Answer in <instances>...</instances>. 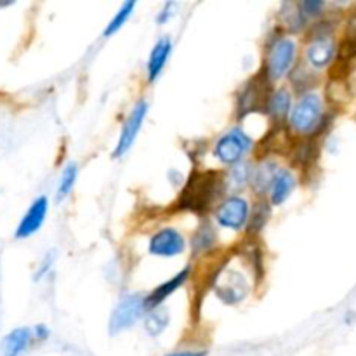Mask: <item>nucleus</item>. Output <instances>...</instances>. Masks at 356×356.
Here are the masks:
<instances>
[{
	"label": "nucleus",
	"mask_w": 356,
	"mask_h": 356,
	"mask_svg": "<svg viewBox=\"0 0 356 356\" xmlns=\"http://www.w3.org/2000/svg\"><path fill=\"white\" fill-rule=\"evenodd\" d=\"M323 124H325V106L322 96L316 92H305L292 106L289 125L298 134L315 136Z\"/></svg>",
	"instance_id": "1"
},
{
	"label": "nucleus",
	"mask_w": 356,
	"mask_h": 356,
	"mask_svg": "<svg viewBox=\"0 0 356 356\" xmlns=\"http://www.w3.org/2000/svg\"><path fill=\"white\" fill-rule=\"evenodd\" d=\"M148 308H146V296L129 294L120 299L115 309L111 312L110 323H108V332L111 336H117L122 330H127L134 325L138 320L145 318Z\"/></svg>",
	"instance_id": "2"
},
{
	"label": "nucleus",
	"mask_w": 356,
	"mask_h": 356,
	"mask_svg": "<svg viewBox=\"0 0 356 356\" xmlns=\"http://www.w3.org/2000/svg\"><path fill=\"white\" fill-rule=\"evenodd\" d=\"M298 56V45L292 38L284 37L273 42L266 58V76L270 82H278L292 70Z\"/></svg>",
	"instance_id": "3"
},
{
	"label": "nucleus",
	"mask_w": 356,
	"mask_h": 356,
	"mask_svg": "<svg viewBox=\"0 0 356 356\" xmlns=\"http://www.w3.org/2000/svg\"><path fill=\"white\" fill-rule=\"evenodd\" d=\"M250 146H252V141L247 132L243 129L235 127L218 139L214 146V156L222 165L235 167L242 163V159L249 152Z\"/></svg>",
	"instance_id": "4"
},
{
	"label": "nucleus",
	"mask_w": 356,
	"mask_h": 356,
	"mask_svg": "<svg viewBox=\"0 0 356 356\" xmlns=\"http://www.w3.org/2000/svg\"><path fill=\"white\" fill-rule=\"evenodd\" d=\"M148 110H149V104L146 99H139L138 103L132 106L131 113H129V117L125 118L124 125H122L120 136H118L117 146H115L113 159H122V156L132 148V145L136 143L139 131H141L143 127V122H145L146 115H148Z\"/></svg>",
	"instance_id": "5"
},
{
	"label": "nucleus",
	"mask_w": 356,
	"mask_h": 356,
	"mask_svg": "<svg viewBox=\"0 0 356 356\" xmlns=\"http://www.w3.org/2000/svg\"><path fill=\"white\" fill-rule=\"evenodd\" d=\"M250 214V205L240 195H232V197L225 198L216 209V221L226 229H233L238 232L249 221Z\"/></svg>",
	"instance_id": "6"
},
{
	"label": "nucleus",
	"mask_w": 356,
	"mask_h": 356,
	"mask_svg": "<svg viewBox=\"0 0 356 356\" xmlns=\"http://www.w3.org/2000/svg\"><path fill=\"white\" fill-rule=\"evenodd\" d=\"M148 250L152 256L159 257H174L179 256L186 250V240L177 229L162 228L152 235L148 243Z\"/></svg>",
	"instance_id": "7"
},
{
	"label": "nucleus",
	"mask_w": 356,
	"mask_h": 356,
	"mask_svg": "<svg viewBox=\"0 0 356 356\" xmlns=\"http://www.w3.org/2000/svg\"><path fill=\"white\" fill-rule=\"evenodd\" d=\"M47 212H49V198L47 197H38L31 202V205L28 207V211L24 212V216L21 218L19 225H17L16 236L17 240H24V238H30L31 235L38 232L44 225L45 218H47Z\"/></svg>",
	"instance_id": "8"
},
{
	"label": "nucleus",
	"mask_w": 356,
	"mask_h": 356,
	"mask_svg": "<svg viewBox=\"0 0 356 356\" xmlns=\"http://www.w3.org/2000/svg\"><path fill=\"white\" fill-rule=\"evenodd\" d=\"M336 58V42L329 33H318L306 49V59L315 70H322Z\"/></svg>",
	"instance_id": "9"
},
{
	"label": "nucleus",
	"mask_w": 356,
	"mask_h": 356,
	"mask_svg": "<svg viewBox=\"0 0 356 356\" xmlns=\"http://www.w3.org/2000/svg\"><path fill=\"white\" fill-rule=\"evenodd\" d=\"M172 52V40L170 37H162L155 45H153L152 52L146 61V79L149 83L155 82L160 75H162L163 68H165L169 56Z\"/></svg>",
	"instance_id": "10"
},
{
	"label": "nucleus",
	"mask_w": 356,
	"mask_h": 356,
	"mask_svg": "<svg viewBox=\"0 0 356 356\" xmlns=\"http://www.w3.org/2000/svg\"><path fill=\"white\" fill-rule=\"evenodd\" d=\"M188 277H190V268H184V270H181L179 273L174 275L170 280L163 282V284H160L159 287L153 289L152 294L146 296V308H148V312H152V309L155 308H160V305H162L167 298H170L177 289L183 287L184 282L188 280Z\"/></svg>",
	"instance_id": "11"
},
{
	"label": "nucleus",
	"mask_w": 356,
	"mask_h": 356,
	"mask_svg": "<svg viewBox=\"0 0 356 356\" xmlns=\"http://www.w3.org/2000/svg\"><path fill=\"white\" fill-rule=\"evenodd\" d=\"M33 341V330L19 327L7 334L0 344V356H21Z\"/></svg>",
	"instance_id": "12"
},
{
	"label": "nucleus",
	"mask_w": 356,
	"mask_h": 356,
	"mask_svg": "<svg viewBox=\"0 0 356 356\" xmlns=\"http://www.w3.org/2000/svg\"><path fill=\"white\" fill-rule=\"evenodd\" d=\"M296 188V177L291 170L278 169L273 177V183L270 188V202L271 205H282Z\"/></svg>",
	"instance_id": "13"
},
{
	"label": "nucleus",
	"mask_w": 356,
	"mask_h": 356,
	"mask_svg": "<svg viewBox=\"0 0 356 356\" xmlns=\"http://www.w3.org/2000/svg\"><path fill=\"white\" fill-rule=\"evenodd\" d=\"M292 111V96L287 89H278L268 97V113L277 120L289 118Z\"/></svg>",
	"instance_id": "14"
},
{
	"label": "nucleus",
	"mask_w": 356,
	"mask_h": 356,
	"mask_svg": "<svg viewBox=\"0 0 356 356\" xmlns=\"http://www.w3.org/2000/svg\"><path fill=\"white\" fill-rule=\"evenodd\" d=\"M169 325V312L165 308H155L146 313L145 329L149 336H160Z\"/></svg>",
	"instance_id": "15"
},
{
	"label": "nucleus",
	"mask_w": 356,
	"mask_h": 356,
	"mask_svg": "<svg viewBox=\"0 0 356 356\" xmlns=\"http://www.w3.org/2000/svg\"><path fill=\"white\" fill-rule=\"evenodd\" d=\"M136 9V2H132V0H129V2L122 3L120 9L117 10V14H115L113 17L110 19V23L106 24V28H104L103 35L104 37H111V35H115L117 31H120L122 28H124V24L127 23L129 19H131L132 13H134Z\"/></svg>",
	"instance_id": "16"
},
{
	"label": "nucleus",
	"mask_w": 356,
	"mask_h": 356,
	"mask_svg": "<svg viewBox=\"0 0 356 356\" xmlns=\"http://www.w3.org/2000/svg\"><path fill=\"white\" fill-rule=\"evenodd\" d=\"M76 177H79V167L76 163H68L63 170L61 177H59V184H58V193H56V200L61 202L72 193L73 186L76 183Z\"/></svg>",
	"instance_id": "17"
},
{
	"label": "nucleus",
	"mask_w": 356,
	"mask_h": 356,
	"mask_svg": "<svg viewBox=\"0 0 356 356\" xmlns=\"http://www.w3.org/2000/svg\"><path fill=\"white\" fill-rule=\"evenodd\" d=\"M249 181H250L249 169H247V165H243V163H238V165L232 167V172H229V176L226 177V183H228V186L232 188V190H240V188L245 186Z\"/></svg>",
	"instance_id": "18"
},
{
	"label": "nucleus",
	"mask_w": 356,
	"mask_h": 356,
	"mask_svg": "<svg viewBox=\"0 0 356 356\" xmlns=\"http://www.w3.org/2000/svg\"><path fill=\"white\" fill-rule=\"evenodd\" d=\"M323 6H325V3L318 2V0H308V2H302L301 6H299V10H301L302 17H305V14L306 16H316V14L322 13Z\"/></svg>",
	"instance_id": "19"
},
{
	"label": "nucleus",
	"mask_w": 356,
	"mask_h": 356,
	"mask_svg": "<svg viewBox=\"0 0 356 356\" xmlns=\"http://www.w3.org/2000/svg\"><path fill=\"white\" fill-rule=\"evenodd\" d=\"M174 9H176V3L174 2H167L165 6L160 9V13L156 14V23L159 24H165L170 17L174 16Z\"/></svg>",
	"instance_id": "20"
},
{
	"label": "nucleus",
	"mask_w": 356,
	"mask_h": 356,
	"mask_svg": "<svg viewBox=\"0 0 356 356\" xmlns=\"http://www.w3.org/2000/svg\"><path fill=\"white\" fill-rule=\"evenodd\" d=\"M49 337V329L45 325H37L33 329V339H38V341H44Z\"/></svg>",
	"instance_id": "21"
},
{
	"label": "nucleus",
	"mask_w": 356,
	"mask_h": 356,
	"mask_svg": "<svg viewBox=\"0 0 356 356\" xmlns=\"http://www.w3.org/2000/svg\"><path fill=\"white\" fill-rule=\"evenodd\" d=\"M42 264H44V266H42V270L37 273V280H40V277H44L45 271H47L49 268H51V264H52V256L45 257V261H44V263H42Z\"/></svg>",
	"instance_id": "22"
},
{
	"label": "nucleus",
	"mask_w": 356,
	"mask_h": 356,
	"mask_svg": "<svg viewBox=\"0 0 356 356\" xmlns=\"http://www.w3.org/2000/svg\"><path fill=\"white\" fill-rule=\"evenodd\" d=\"M165 356H207L205 351H179V353H170Z\"/></svg>",
	"instance_id": "23"
}]
</instances>
